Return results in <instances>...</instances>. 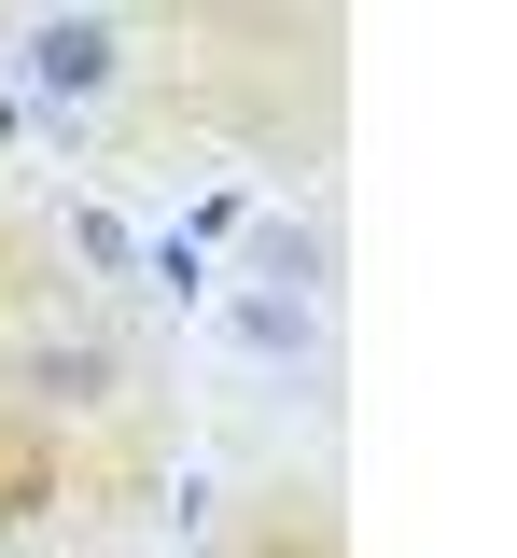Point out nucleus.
Segmentation results:
<instances>
[{
  "label": "nucleus",
  "instance_id": "1",
  "mask_svg": "<svg viewBox=\"0 0 517 558\" xmlns=\"http://www.w3.org/2000/svg\"><path fill=\"white\" fill-rule=\"evenodd\" d=\"M168 57H182V28H168V14H14V43H0L14 98H28L57 140H84L98 112H127Z\"/></svg>",
  "mask_w": 517,
  "mask_h": 558
},
{
  "label": "nucleus",
  "instance_id": "2",
  "mask_svg": "<svg viewBox=\"0 0 517 558\" xmlns=\"http://www.w3.org/2000/svg\"><path fill=\"white\" fill-rule=\"evenodd\" d=\"M211 336L238 377L294 391V377H336V307L322 293H280V279H211Z\"/></svg>",
  "mask_w": 517,
  "mask_h": 558
},
{
  "label": "nucleus",
  "instance_id": "3",
  "mask_svg": "<svg viewBox=\"0 0 517 558\" xmlns=\"http://www.w3.org/2000/svg\"><path fill=\"white\" fill-rule=\"evenodd\" d=\"M238 279H280V293H322L336 307V223L322 209H252L238 223Z\"/></svg>",
  "mask_w": 517,
  "mask_h": 558
},
{
  "label": "nucleus",
  "instance_id": "4",
  "mask_svg": "<svg viewBox=\"0 0 517 558\" xmlns=\"http://www.w3.org/2000/svg\"><path fill=\"white\" fill-rule=\"evenodd\" d=\"M57 252H84L98 279H141V238H127V223H112L98 196H71V223H57Z\"/></svg>",
  "mask_w": 517,
  "mask_h": 558
}]
</instances>
